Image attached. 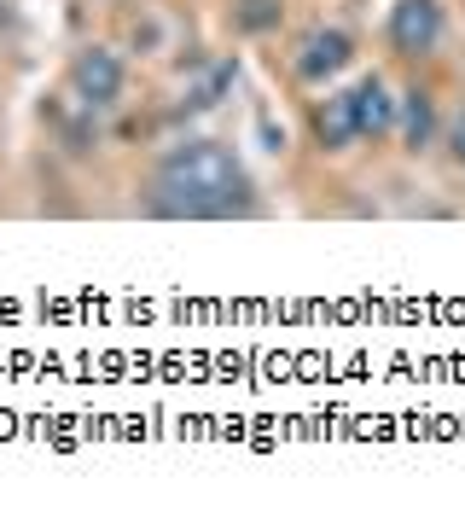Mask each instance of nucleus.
Returning a JSON list of instances; mask_svg holds the SVG:
<instances>
[{
  "label": "nucleus",
  "instance_id": "1",
  "mask_svg": "<svg viewBox=\"0 0 465 512\" xmlns=\"http://www.w3.org/2000/svg\"><path fill=\"white\" fill-rule=\"evenodd\" d=\"M250 210H256V187H250L245 163L221 140H181L157 158L152 216L227 222V216H250Z\"/></svg>",
  "mask_w": 465,
  "mask_h": 512
},
{
  "label": "nucleus",
  "instance_id": "2",
  "mask_svg": "<svg viewBox=\"0 0 465 512\" xmlns=\"http://www.w3.org/2000/svg\"><path fill=\"white\" fill-rule=\"evenodd\" d=\"M64 88H70V99L82 105V111H117L128 94V64L117 47H105V41H88L76 59H70V70H64Z\"/></svg>",
  "mask_w": 465,
  "mask_h": 512
},
{
  "label": "nucleus",
  "instance_id": "3",
  "mask_svg": "<svg viewBox=\"0 0 465 512\" xmlns=\"http://www.w3.org/2000/svg\"><path fill=\"white\" fill-rule=\"evenodd\" d=\"M349 64H355V35L338 30V24H314V30L291 47V70H297L303 88H332Z\"/></svg>",
  "mask_w": 465,
  "mask_h": 512
},
{
  "label": "nucleus",
  "instance_id": "4",
  "mask_svg": "<svg viewBox=\"0 0 465 512\" xmlns=\"http://www.w3.org/2000/svg\"><path fill=\"white\" fill-rule=\"evenodd\" d=\"M384 35H390V47L402 59H431L442 47V35H448V6L442 0H396Z\"/></svg>",
  "mask_w": 465,
  "mask_h": 512
},
{
  "label": "nucleus",
  "instance_id": "5",
  "mask_svg": "<svg viewBox=\"0 0 465 512\" xmlns=\"http://www.w3.org/2000/svg\"><path fill=\"white\" fill-rule=\"evenodd\" d=\"M349 111H355V134H361V140H384V134H396L402 99L390 94L384 76H361V82L349 88Z\"/></svg>",
  "mask_w": 465,
  "mask_h": 512
},
{
  "label": "nucleus",
  "instance_id": "6",
  "mask_svg": "<svg viewBox=\"0 0 465 512\" xmlns=\"http://www.w3.org/2000/svg\"><path fill=\"white\" fill-rule=\"evenodd\" d=\"M314 146L320 152H349L361 134H355V111H349V88H326V99H314L309 111Z\"/></svg>",
  "mask_w": 465,
  "mask_h": 512
},
{
  "label": "nucleus",
  "instance_id": "7",
  "mask_svg": "<svg viewBox=\"0 0 465 512\" xmlns=\"http://www.w3.org/2000/svg\"><path fill=\"white\" fill-rule=\"evenodd\" d=\"M396 134H402V152L407 158H425L442 134V117H436V99L425 88H407L402 94V111H396Z\"/></svg>",
  "mask_w": 465,
  "mask_h": 512
},
{
  "label": "nucleus",
  "instance_id": "8",
  "mask_svg": "<svg viewBox=\"0 0 465 512\" xmlns=\"http://www.w3.org/2000/svg\"><path fill=\"white\" fill-rule=\"evenodd\" d=\"M279 18H285V6H279V0H233V24H239L245 35L279 30Z\"/></svg>",
  "mask_w": 465,
  "mask_h": 512
},
{
  "label": "nucleus",
  "instance_id": "9",
  "mask_svg": "<svg viewBox=\"0 0 465 512\" xmlns=\"http://www.w3.org/2000/svg\"><path fill=\"white\" fill-rule=\"evenodd\" d=\"M227 82H233V64H227V59L210 64V76H204V82L192 88V99H186V105H198V111H204V105H216V99L227 94Z\"/></svg>",
  "mask_w": 465,
  "mask_h": 512
},
{
  "label": "nucleus",
  "instance_id": "10",
  "mask_svg": "<svg viewBox=\"0 0 465 512\" xmlns=\"http://www.w3.org/2000/svg\"><path fill=\"white\" fill-rule=\"evenodd\" d=\"M442 146H448V163H454V169H465V105H460V117L448 123V134H442Z\"/></svg>",
  "mask_w": 465,
  "mask_h": 512
}]
</instances>
